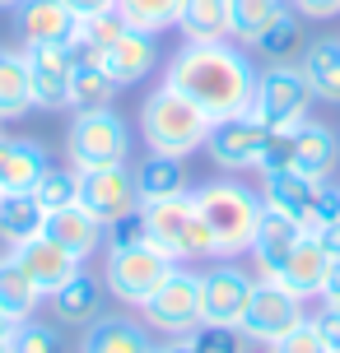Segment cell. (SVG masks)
I'll list each match as a JSON object with an SVG mask.
<instances>
[{
    "mask_svg": "<svg viewBox=\"0 0 340 353\" xmlns=\"http://www.w3.org/2000/svg\"><path fill=\"white\" fill-rule=\"evenodd\" d=\"M163 84H173L182 98L210 117H243L252 112V93H256V65H252L247 47H238L233 37L224 42H182L173 61L163 65Z\"/></svg>",
    "mask_w": 340,
    "mask_h": 353,
    "instance_id": "obj_1",
    "label": "cell"
},
{
    "mask_svg": "<svg viewBox=\"0 0 340 353\" xmlns=\"http://www.w3.org/2000/svg\"><path fill=\"white\" fill-rule=\"evenodd\" d=\"M196 200V214L205 219V228L215 237V256L224 261H238L252 251V237H256V223H261V191H252L247 181L238 176H219V181H205L191 191Z\"/></svg>",
    "mask_w": 340,
    "mask_h": 353,
    "instance_id": "obj_2",
    "label": "cell"
},
{
    "mask_svg": "<svg viewBox=\"0 0 340 353\" xmlns=\"http://www.w3.org/2000/svg\"><path fill=\"white\" fill-rule=\"evenodd\" d=\"M210 125L215 121H210L191 98H182L173 84H159L140 103V140H144V149H154V154H173V159L196 154V149H205Z\"/></svg>",
    "mask_w": 340,
    "mask_h": 353,
    "instance_id": "obj_3",
    "label": "cell"
},
{
    "mask_svg": "<svg viewBox=\"0 0 340 353\" xmlns=\"http://www.w3.org/2000/svg\"><path fill=\"white\" fill-rule=\"evenodd\" d=\"M140 219H144V237L163 256H173V261H215V237L205 228V219L196 214L191 191L140 205Z\"/></svg>",
    "mask_w": 340,
    "mask_h": 353,
    "instance_id": "obj_4",
    "label": "cell"
},
{
    "mask_svg": "<svg viewBox=\"0 0 340 353\" xmlns=\"http://www.w3.org/2000/svg\"><path fill=\"white\" fill-rule=\"evenodd\" d=\"M66 159L75 172H98V168H122L131 163V125L122 112H75L70 130H66Z\"/></svg>",
    "mask_w": 340,
    "mask_h": 353,
    "instance_id": "obj_5",
    "label": "cell"
},
{
    "mask_svg": "<svg viewBox=\"0 0 340 353\" xmlns=\"http://www.w3.org/2000/svg\"><path fill=\"white\" fill-rule=\"evenodd\" d=\"M173 256H163L154 242H135V247H103V283H108V298H117L122 307L140 312L149 293L168 279Z\"/></svg>",
    "mask_w": 340,
    "mask_h": 353,
    "instance_id": "obj_6",
    "label": "cell"
},
{
    "mask_svg": "<svg viewBox=\"0 0 340 353\" xmlns=\"http://www.w3.org/2000/svg\"><path fill=\"white\" fill-rule=\"evenodd\" d=\"M140 321L154 335H191L200 325V270H191L187 261H178L168 270V279L149 293V302L140 307Z\"/></svg>",
    "mask_w": 340,
    "mask_h": 353,
    "instance_id": "obj_7",
    "label": "cell"
},
{
    "mask_svg": "<svg viewBox=\"0 0 340 353\" xmlns=\"http://www.w3.org/2000/svg\"><path fill=\"white\" fill-rule=\"evenodd\" d=\"M312 88H308L303 70L285 61V65H266L256 70V93H252V112L270 125V130H294V125L308 121L312 112Z\"/></svg>",
    "mask_w": 340,
    "mask_h": 353,
    "instance_id": "obj_8",
    "label": "cell"
},
{
    "mask_svg": "<svg viewBox=\"0 0 340 353\" xmlns=\"http://www.w3.org/2000/svg\"><path fill=\"white\" fill-rule=\"evenodd\" d=\"M252 288H256V274L247 265L215 256V265L200 270V325H229V330H238L243 312L252 302Z\"/></svg>",
    "mask_w": 340,
    "mask_h": 353,
    "instance_id": "obj_9",
    "label": "cell"
},
{
    "mask_svg": "<svg viewBox=\"0 0 340 353\" xmlns=\"http://www.w3.org/2000/svg\"><path fill=\"white\" fill-rule=\"evenodd\" d=\"M303 298H294L280 279H266V274H256V288H252V302L247 312H243V339L247 344H261V349H270L280 335H289L299 321H303Z\"/></svg>",
    "mask_w": 340,
    "mask_h": 353,
    "instance_id": "obj_10",
    "label": "cell"
},
{
    "mask_svg": "<svg viewBox=\"0 0 340 353\" xmlns=\"http://www.w3.org/2000/svg\"><path fill=\"white\" fill-rule=\"evenodd\" d=\"M266 140H270V125L256 112H243V117H224V121L210 125L205 154L224 172H256L261 154H266Z\"/></svg>",
    "mask_w": 340,
    "mask_h": 353,
    "instance_id": "obj_11",
    "label": "cell"
},
{
    "mask_svg": "<svg viewBox=\"0 0 340 353\" xmlns=\"http://www.w3.org/2000/svg\"><path fill=\"white\" fill-rule=\"evenodd\" d=\"M79 205L103 228L122 223L131 214H140V191H135L131 163H122V168H98V172H79Z\"/></svg>",
    "mask_w": 340,
    "mask_h": 353,
    "instance_id": "obj_12",
    "label": "cell"
},
{
    "mask_svg": "<svg viewBox=\"0 0 340 353\" xmlns=\"http://www.w3.org/2000/svg\"><path fill=\"white\" fill-rule=\"evenodd\" d=\"M75 14L66 0H19L15 33L23 47H75Z\"/></svg>",
    "mask_w": 340,
    "mask_h": 353,
    "instance_id": "obj_13",
    "label": "cell"
},
{
    "mask_svg": "<svg viewBox=\"0 0 340 353\" xmlns=\"http://www.w3.org/2000/svg\"><path fill=\"white\" fill-rule=\"evenodd\" d=\"M23 56H28V74H33V107H42V112L70 107V74L79 52L75 47H23Z\"/></svg>",
    "mask_w": 340,
    "mask_h": 353,
    "instance_id": "obj_14",
    "label": "cell"
},
{
    "mask_svg": "<svg viewBox=\"0 0 340 353\" xmlns=\"http://www.w3.org/2000/svg\"><path fill=\"white\" fill-rule=\"evenodd\" d=\"M93 61L103 65V74H108L117 88H135L140 79L154 74V65H159V37L140 33V28H126V33L117 37L112 47H103Z\"/></svg>",
    "mask_w": 340,
    "mask_h": 353,
    "instance_id": "obj_15",
    "label": "cell"
},
{
    "mask_svg": "<svg viewBox=\"0 0 340 353\" xmlns=\"http://www.w3.org/2000/svg\"><path fill=\"white\" fill-rule=\"evenodd\" d=\"M10 256H15V261L23 265V274H28V279L37 283V293H42V298H52L61 283L75 279V274L84 270V261H75L70 251L61 247V242H52L47 232L28 237V242H23V247H15Z\"/></svg>",
    "mask_w": 340,
    "mask_h": 353,
    "instance_id": "obj_16",
    "label": "cell"
},
{
    "mask_svg": "<svg viewBox=\"0 0 340 353\" xmlns=\"http://www.w3.org/2000/svg\"><path fill=\"white\" fill-rule=\"evenodd\" d=\"M47 302H52V321H56V325H75V330H84V325H93V321L108 312V283H103V274L79 270V274L66 279Z\"/></svg>",
    "mask_w": 340,
    "mask_h": 353,
    "instance_id": "obj_17",
    "label": "cell"
},
{
    "mask_svg": "<svg viewBox=\"0 0 340 353\" xmlns=\"http://www.w3.org/2000/svg\"><path fill=\"white\" fill-rule=\"evenodd\" d=\"M326 270H331V256H326V247L317 242V232H303L299 237V247L289 251L285 261H280V270L275 274H266V279H280L294 293V298H322V283H326Z\"/></svg>",
    "mask_w": 340,
    "mask_h": 353,
    "instance_id": "obj_18",
    "label": "cell"
},
{
    "mask_svg": "<svg viewBox=\"0 0 340 353\" xmlns=\"http://www.w3.org/2000/svg\"><path fill=\"white\" fill-rule=\"evenodd\" d=\"M79 353H154V330L135 316L103 312V316L79 330Z\"/></svg>",
    "mask_w": 340,
    "mask_h": 353,
    "instance_id": "obj_19",
    "label": "cell"
},
{
    "mask_svg": "<svg viewBox=\"0 0 340 353\" xmlns=\"http://www.w3.org/2000/svg\"><path fill=\"white\" fill-rule=\"evenodd\" d=\"M317 186L322 181H312L303 176L299 168H280V172H261V205L275 214H285L294 223H312V205H317Z\"/></svg>",
    "mask_w": 340,
    "mask_h": 353,
    "instance_id": "obj_20",
    "label": "cell"
},
{
    "mask_svg": "<svg viewBox=\"0 0 340 353\" xmlns=\"http://www.w3.org/2000/svg\"><path fill=\"white\" fill-rule=\"evenodd\" d=\"M42 232H47L52 242H61L75 261H89V256H98V251L108 247V228H103L84 205H66V210L47 214Z\"/></svg>",
    "mask_w": 340,
    "mask_h": 353,
    "instance_id": "obj_21",
    "label": "cell"
},
{
    "mask_svg": "<svg viewBox=\"0 0 340 353\" xmlns=\"http://www.w3.org/2000/svg\"><path fill=\"white\" fill-rule=\"evenodd\" d=\"M336 163H340V135L326 121L308 117L294 130V168L312 181H326V176H336Z\"/></svg>",
    "mask_w": 340,
    "mask_h": 353,
    "instance_id": "obj_22",
    "label": "cell"
},
{
    "mask_svg": "<svg viewBox=\"0 0 340 353\" xmlns=\"http://www.w3.org/2000/svg\"><path fill=\"white\" fill-rule=\"evenodd\" d=\"M299 70H303L317 103L340 107V37H312V42H303Z\"/></svg>",
    "mask_w": 340,
    "mask_h": 353,
    "instance_id": "obj_23",
    "label": "cell"
},
{
    "mask_svg": "<svg viewBox=\"0 0 340 353\" xmlns=\"http://www.w3.org/2000/svg\"><path fill=\"white\" fill-rule=\"evenodd\" d=\"M47 168H52V159H47V149L37 140L0 135V186L5 191H33Z\"/></svg>",
    "mask_w": 340,
    "mask_h": 353,
    "instance_id": "obj_24",
    "label": "cell"
},
{
    "mask_svg": "<svg viewBox=\"0 0 340 353\" xmlns=\"http://www.w3.org/2000/svg\"><path fill=\"white\" fill-rule=\"evenodd\" d=\"M303 223H294V219H285V214L266 210L261 214V223H256V237H252V261H256V274H275L280 270V261H285L289 251L299 247V237H303Z\"/></svg>",
    "mask_w": 340,
    "mask_h": 353,
    "instance_id": "obj_25",
    "label": "cell"
},
{
    "mask_svg": "<svg viewBox=\"0 0 340 353\" xmlns=\"http://www.w3.org/2000/svg\"><path fill=\"white\" fill-rule=\"evenodd\" d=\"M135 191H140V205L149 200H173V195H187L191 181H187V159H173V154H144L135 168Z\"/></svg>",
    "mask_w": 340,
    "mask_h": 353,
    "instance_id": "obj_26",
    "label": "cell"
},
{
    "mask_svg": "<svg viewBox=\"0 0 340 353\" xmlns=\"http://www.w3.org/2000/svg\"><path fill=\"white\" fill-rule=\"evenodd\" d=\"M33 112V74L23 47H0V121H19Z\"/></svg>",
    "mask_w": 340,
    "mask_h": 353,
    "instance_id": "obj_27",
    "label": "cell"
},
{
    "mask_svg": "<svg viewBox=\"0 0 340 353\" xmlns=\"http://www.w3.org/2000/svg\"><path fill=\"white\" fill-rule=\"evenodd\" d=\"M252 52L266 56V65L299 61V52H303V14H299V10L285 0V10H280V14H275L266 28H261V37L252 42Z\"/></svg>",
    "mask_w": 340,
    "mask_h": 353,
    "instance_id": "obj_28",
    "label": "cell"
},
{
    "mask_svg": "<svg viewBox=\"0 0 340 353\" xmlns=\"http://www.w3.org/2000/svg\"><path fill=\"white\" fill-rule=\"evenodd\" d=\"M47 223V210L33 200V191H5L0 195V242L15 251L28 237H37Z\"/></svg>",
    "mask_w": 340,
    "mask_h": 353,
    "instance_id": "obj_29",
    "label": "cell"
},
{
    "mask_svg": "<svg viewBox=\"0 0 340 353\" xmlns=\"http://www.w3.org/2000/svg\"><path fill=\"white\" fill-rule=\"evenodd\" d=\"M37 307H42V293H37V283L23 274V265L5 251L0 256V316L10 321H28V316H37Z\"/></svg>",
    "mask_w": 340,
    "mask_h": 353,
    "instance_id": "obj_30",
    "label": "cell"
},
{
    "mask_svg": "<svg viewBox=\"0 0 340 353\" xmlns=\"http://www.w3.org/2000/svg\"><path fill=\"white\" fill-rule=\"evenodd\" d=\"M182 42H224L229 37V0H182Z\"/></svg>",
    "mask_w": 340,
    "mask_h": 353,
    "instance_id": "obj_31",
    "label": "cell"
},
{
    "mask_svg": "<svg viewBox=\"0 0 340 353\" xmlns=\"http://www.w3.org/2000/svg\"><path fill=\"white\" fill-rule=\"evenodd\" d=\"M112 98H117V84L103 74V65L93 56H79L70 74V107L75 112H103V107H112Z\"/></svg>",
    "mask_w": 340,
    "mask_h": 353,
    "instance_id": "obj_32",
    "label": "cell"
},
{
    "mask_svg": "<svg viewBox=\"0 0 340 353\" xmlns=\"http://www.w3.org/2000/svg\"><path fill=\"white\" fill-rule=\"evenodd\" d=\"M122 14L126 28H140V33H168L178 28V14H182V0H117L112 5Z\"/></svg>",
    "mask_w": 340,
    "mask_h": 353,
    "instance_id": "obj_33",
    "label": "cell"
},
{
    "mask_svg": "<svg viewBox=\"0 0 340 353\" xmlns=\"http://www.w3.org/2000/svg\"><path fill=\"white\" fill-rule=\"evenodd\" d=\"M280 10H285V0H229V37L238 47H252Z\"/></svg>",
    "mask_w": 340,
    "mask_h": 353,
    "instance_id": "obj_34",
    "label": "cell"
},
{
    "mask_svg": "<svg viewBox=\"0 0 340 353\" xmlns=\"http://www.w3.org/2000/svg\"><path fill=\"white\" fill-rule=\"evenodd\" d=\"M10 353H66V335L56 321H15L10 325Z\"/></svg>",
    "mask_w": 340,
    "mask_h": 353,
    "instance_id": "obj_35",
    "label": "cell"
},
{
    "mask_svg": "<svg viewBox=\"0 0 340 353\" xmlns=\"http://www.w3.org/2000/svg\"><path fill=\"white\" fill-rule=\"evenodd\" d=\"M126 33V23L117 10H98V14H84L75 23V52L79 56H98L103 47H112L117 37Z\"/></svg>",
    "mask_w": 340,
    "mask_h": 353,
    "instance_id": "obj_36",
    "label": "cell"
},
{
    "mask_svg": "<svg viewBox=\"0 0 340 353\" xmlns=\"http://www.w3.org/2000/svg\"><path fill=\"white\" fill-rule=\"evenodd\" d=\"M33 200L47 214L66 210V205H79V172H75L70 163H66V168H47V172L37 176V186H33Z\"/></svg>",
    "mask_w": 340,
    "mask_h": 353,
    "instance_id": "obj_37",
    "label": "cell"
},
{
    "mask_svg": "<svg viewBox=\"0 0 340 353\" xmlns=\"http://www.w3.org/2000/svg\"><path fill=\"white\" fill-rule=\"evenodd\" d=\"M270 353H331V344L322 339V330L312 325V316H303L289 335H280L270 344Z\"/></svg>",
    "mask_w": 340,
    "mask_h": 353,
    "instance_id": "obj_38",
    "label": "cell"
},
{
    "mask_svg": "<svg viewBox=\"0 0 340 353\" xmlns=\"http://www.w3.org/2000/svg\"><path fill=\"white\" fill-rule=\"evenodd\" d=\"M191 344H196V353H243L247 349L243 330H229V325H196Z\"/></svg>",
    "mask_w": 340,
    "mask_h": 353,
    "instance_id": "obj_39",
    "label": "cell"
},
{
    "mask_svg": "<svg viewBox=\"0 0 340 353\" xmlns=\"http://www.w3.org/2000/svg\"><path fill=\"white\" fill-rule=\"evenodd\" d=\"M336 219H340V181L326 176L322 186H317V205H312V223H308V232L322 228V223H336Z\"/></svg>",
    "mask_w": 340,
    "mask_h": 353,
    "instance_id": "obj_40",
    "label": "cell"
},
{
    "mask_svg": "<svg viewBox=\"0 0 340 353\" xmlns=\"http://www.w3.org/2000/svg\"><path fill=\"white\" fill-rule=\"evenodd\" d=\"M135 242H149V237H144V219H140V214H131V219H122V223H112V228H108V247H135Z\"/></svg>",
    "mask_w": 340,
    "mask_h": 353,
    "instance_id": "obj_41",
    "label": "cell"
},
{
    "mask_svg": "<svg viewBox=\"0 0 340 353\" xmlns=\"http://www.w3.org/2000/svg\"><path fill=\"white\" fill-rule=\"evenodd\" d=\"M312 325L322 330V339L331 344V353L340 349V307H331V302H322L317 312H312Z\"/></svg>",
    "mask_w": 340,
    "mask_h": 353,
    "instance_id": "obj_42",
    "label": "cell"
},
{
    "mask_svg": "<svg viewBox=\"0 0 340 353\" xmlns=\"http://www.w3.org/2000/svg\"><path fill=\"white\" fill-rule=\"evenodd\" d=\"M289 5L303 19H322V23L326 19H340V0H289Z\"/></svg>",
    "mask_w": 340,
    "mask_h": 353,
    "instance_id": "obj_43",
    "label": "cell"
},
{
    "mask_svg": "<svg viewBox=\"0 0 340 353\" xmlns=\"http://www.w3.org/2000/svg\"><path fill=\"white\" fill-rule=\"evenodd\" d=\"M312 232H317V242L326 247V256L340 261V219H336V223H322V228H312Z\"/></svg>",
    "mask_w": 340,
    "mask_h": 353,
    "instance_id": "obj_44",
    "label": "cell"
},
{
    "mask_svg": "<svg viewBox=\"0 0 340 353\" xmlns=\"http://www.w3.org/2000/svg\"><path fill=\"white\" fill-rule=\"evenodd\" d=\"M322 302H331V307H340V261H331V270H326V283H322Z\"/></svg>",
    "mask_w": 340,
    "mask_h": 353,
    "instance_id": "obj_45",
    "label": "cell"
},
{
    "mask_svg": "<svg viewBox=\"0 0 340 353\" xmlns=\"http://www.w3.org/2000/svg\"><path fill=\"white\" fill-rule=\"evenodd\" d=\"M154 353H196L191 335H168L163 344H154Z\"/></svg>",
    "mask_w": 340,
    "mask_h": 353,
    "instance_id": "obj_46",
    "label": "cell"
},
{
    "mask_svg": "<svg viewBox=\"0 0 340 353\" xmlns=\"http://www.w3.org/2000/svg\"><path fill=\"white\" fill-rule=\"evenodd\" d=\"M66 5H70L75 14L84 19V14H98V10H112V5H117V0H66Z\"/></svg>",
    "mask_w": 340,
    "mask_h": 353,
    "instance_id": "obj_47",
    "label": "cell"
},
{
    "mask_svg": "<svg viewBox=\"0 0 340 353\" xmlns=\"http://www.w3.org/2000/svg\"><path fill=\"white\" fill-rule=\"evenodd\" d=\"M0 353H10V321H0Z\"/></svg>",
    "mask_w": 340,
    "mask_h": 353,
    "instance_id": "obj_48",
    "label": "cell"
},
{
    "mask_svg": "<svg viewBox=\"0 0 340 353\" xmlns=\"http://www.w3.org/2000/svg\"><path fill=\"white\" fill-rule=\"evenodd\" d=\"M243 353H270V349H261V344H247V349H243Z\"/></svg>",
    "mask_w": 340,
    "mask_h": 353,
    "instance_id": "obj_49",
    "label": "cell"
},
{
    "mask_svg": "<svg viewBox=\"0 0 340 353\" xmlns=\"http://www.w3.org/2000/svg\"><path fill=\"white\" fill-rule=\"evenodd\" d=\"M5 5H10V10H15V5H19V0H0V10H5Z\"/></svg>",
    "mask_w": 340,
    "mask_h": 353,
    "instance_id": "obj_50",
    "label": "cell"
},
{
    "mask_svg": "<svg viewBox=\"0 0 340 353\" xmlns=\"http://www.w3.org/2000/svg\"><path fill=\"white\" fill-rule=\"evenodd\" d=\"M0 195H5V186H0Z\"/></svg>",
    "mask_w": 340,
    "mask_h": 353,
    "instance_id": "obj_51",
    "label": "cell"
},
{
    "mask_svg": "<svg viewBox=\"0 0 340 353\" xmlns=\"http://www.w3.org/2000/svg\"><path fill=\"white\" fill-rule=\"evenodd\" d=\"M0 321H5V316H0Z\"/></svg>",
    "mask_w": 340,
    "mask_h": 353,
    "instance_id": "obj_52",
    "label": "cell"
},
{
    "mask_svg": "<svg viewBox=\"0 0 340 353\" xmlns=\"http://www.w3.org/2000/svg\"><path fill=\"white\" fill-rule=\"evenodd\" d=\"M336 353H340V349H336Z\"/></svg>",
    "mask_w": 340,
    "mask_h": 353,
    "instance_id": "obj_53",
    "label": "cell"
}]
</instances>
